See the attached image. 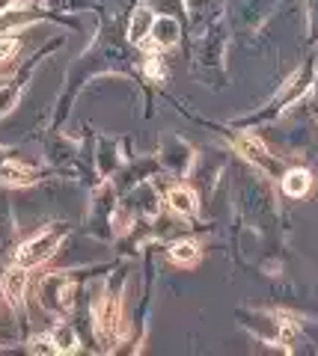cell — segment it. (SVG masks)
<instances>
[{
	"instance_id": "cell-22",
	"label": "cell",
	"mask_w": 318,
	"mask_h": 356,
	"mask_svg": "<svg viewBox=\"0 0 318 356\" xmlns=\"http://www.w3.org/2000/svg\"><path fill=\"white\" fill-rule=\"evenodd\" d=\"M9 158H15V149H6V146H0V163L9 161Z\"/></svg>"
},
{
	"instance_id": "cell-18",
	"label": "cell",
	"mask_w": 318,
	"mask_h": 356,
	"mask_svg": "<svg viewBox=\"0 0 318 356\" xmlns=\"http://www.w3.org/2000/svg\"><path fill=\"white\" fill-rule=\"evenodd\" d=\"M13 232H15V226H13V214H9V208H6L3 199H0V247L13 243Z\"/></svg>"
},
{
	"instance_id": "cell-4",
	"label": "cell",
	"mask_w": 318,
	"mask_h": 356,
	"mask_svg": "<svg viewBox=\"0 0 318 356\" xmlns=\"http://www.w3.org/2000/svg\"><path fill=\"white\" fill-rule=\"evenodd\" d=\"M315 74H318V72H315V60H306L303 69L294 74L286 86H283V92L273 98V102H271L265 110H262L256 119H247V125H250V122H268V119H273L277 113H283L286 107H292L294 102H298V98L310 95V92H312V83H315Z\"/></svg>"
},
{
	"instance_id": "cell-21",
	"label": "cell",
	"mask_w": 318,
	"mask_h": 356,
	"mask_svg": "<svg viewBox=\"0 0 318 356\" xmlns=\"http://www.w3.org/2000/svg\"><path fill=\"white\" fill-rule=\"evenodd\" d=\"M310 21H312V33L318 36V0H310Z\"/></svg>"
},
{
	"instance_id": "cell-8",
	"label": "cell",
	"mask_w": 318,
	"mask_h": 356,
	"mask_svg": "<svg viewBox=\"0 0 318 356\" xmlns=\"http://www.w3.org/2000/svg\"><path fill=\"white\" fill-rule=\"evenodd\" d=\"M36 181H42V172L33 163L15 161V158L0 163V187H15V191H21V187H33Z\"/></svg>"
},
{
	"instance_id": "cell-12",
	"label": "cell",
	"mask_w": 318,
	"mask_h": 356,
	"mask_svg": "<svg viewBox=\"0 0 318 356\" xmlns=\"http://www.w3.org/2000/svg\"><path fill=\"white\" fill-rule=\"evenodd\" d=\"M280 184H283V193H286V196L303 199V196L312 193L315 178H312V172L306 170V166H292V170H286L280 175Z\"/></svg>"
},
{
	"instance_id": "cell-11",
	"label": "cell",
	"mask_w": 318,
	"mask_h": 356,
	"mask_svg": "<svg viewBox=\"0 0 318 356\" xmlns=\"http://www.w3.org/2000/svg\"><path fill=\"white\" fill-rule=\"evenodd\" d=\"M152 44L158 51H167V48H175L182 42V24L175 21V15H158L155 24H152V33H149Z\"/></svg>"
},
{
	"instance_id": "cell-9",
	"label": "cell",
	"mask_w": 318,
	"mask_h": 356,
	"mask_svg": "<svg viewBox=\"0 0 318 356\" xmlns=\"http://www.w3.org/2000/svg\"><path fill=\"white\" fill-rule=\"evenodd\" d=\"M193 161H196V152L182 140H170L164 146V154H161V163L164 170L173 172V175H191L193 170Z\"/></svg>"
},
{
	"instance_id": "cell-19",
	"label": "cell",
	"mask_w": 318,
	"mask_h": 356,
	"mask_svg": "<svg viewBox=\"0 0 318 356\" xmlns=\"http://www.w3.org/2000/svg\"><path fill=\"white\" fill-rule=\"evenodd\" d=\"M152 9H158V15H184V0H149Z\"/></svg>"
},
{
	"instance_id": "cell-10",
	"label": "cell",
	"mask_w": 318,
	"mask_h": 356,
	"mask_svg": "<svg viewBox=\"0 0 318 356\" xmlns=\"http://www.w3.org/2000/svg\"><path fill=\"white\" fill-rule=\"evenodd\" d=\"M164 202H167L173 214H179L184 220L196 217V211H200V199H196V191L191 184H170L164 191Z\"/></svg>"
},
{
	"instance_id": "cell-15",
	"label": "cell",
	"mask_w": 318,
	"mask_h": 356,
	"mask_svg": "<svg viewBox=\"0 0 318 356\" xmlns=\"http://www.w3.org/2000/svg\"><path fill=\"white\" fill-rule=\"evenodd\" d=\"M170 259L175 264H182V267H196L202 259V243L196 238H179L170 247Z\"/></svg>"
},
{
	"instance_id": "cell-2",
	"label": "cell",
	"mask_w": 318,
	"mask_h": 356,
	"mask_svg": "<svg viewBox=\"0 0 318 356\" xmlns=\"http://www.w3.org/2000/svg\"><path fill=\"white\" fill-rule=\"evenodd\" d=\"M65 232H69L65 222H51V226L39 229L36 235L24 238L15 247L13 264L27 267V270H36V267H42L45 261H51L54 255H57V250L63 247V241H65Z\"/></svg>"
},
{
	"instance_id": "cell-17",
	"label": "cell",
	"mask_w": 318,
	"mask_h": 356,
	"mask_svg": "<svg viewBox=\"0 0 318 356\" xmlns=\"http://www.w3.org/2000/svg\"><path fill=\"white\" fill-rule=\"evenodd\" d=\"M21 54V36L15 30H0V69L9 65Z\"/></svg>"
},
{
	"instance_id": "cell-16",
	"label": "cell",
	"mask_w": 318,
	"mask_h": 356,
	"mask_svg": "<svg viewBox=\"0 0 318 356\" xmlns=\"http://www.w3.org/2000/svg\"><path fill=\"white\" fill-rule=\"evenodd\" d=\"M217 13H221V0H184V15L193 24H214Z\"/></svg>"
},
{
	"instance_id": "cell-20",
	"label": "cell",
	"mask_w": 318,
	"mask_h": 356,
	"mask_svg": "<svg viewBox=\"0 0 318 356\" xmlns=\"http://www.w3.org/2000/svg\"><path fill=\"white\" fill-rule=\"evenodd\" d=\"M21 3H27V0H0V15L13 13V9H18Z\"/></svg>"
},
{
	"instance_id": "cell-1",
	"label": "cell",
	"mask_w": 318,
	"mask_h": 356,
	"mask_svg": "<svg viewBox=\"0 0 318 356\" xmlns=\"http://www.w3.org/2000/svg\"><path fill=\"white\" fill-rule=\"evenodd\" d=\"M78 291H81L78 280H74L72 273H63V270L45 273L36 282L39 309H45L48 315H57V318H72L74 306H78Z\"/></svg>"
},
{
	"instance_id": "cell-7",
	"label": "cell",
	"mask_w": 318,
	"mask_h": 356,
	"mask_svg": "<svg viewBox=\"0 0 318 356\" xmlns=\"http://www.w3.org/2000/svg\"><path fill=\"white\" fill-rule=\"evenodd\" d=\"M30 270L27 267H18L13 264L9 270L0 273V291H3V300L6 306L15 312V315H21V312L27 309V297H30Z\"/></svg>"
},
{
	"instance_id": "cell-14",
	"label": "cell",
	"mask_w": 318,
	"mask_h": 356,
	"mask_svg": "<svg viewBox=\"0 0 318 356\" xmlns=\"http://www.w3.org/2000/svg\"><path fill=\"white\" fill-rule=\"evenodd\" d=\"M48 339H51V344H54V350H57V353H72V350L81 348L78 330H74L72 321H65V318H60L57 324L48 330Z\"/></svg>"
},
{
	"instance_id": "cell-3",
	"label": "cell",
	"mask_w": 318,
	"mask_h": 356,
	"mask_svg": "<svg viewBox=\"0 0 318 356\" xmlns=\"http://www.w3.org/2000/svg\"><path fill=\"white\" fill-rule=\"evenodd\" d=\"M119 330H122V303H119L116 291L104 288L93 303V336H98L104 350H113L122 336Z\"/></svg>"
},
{
	"instance_id": "cell-5",
	"label": "cell",
	"mask_w": 318,
	"mask_h": 356,
	"mask_svg": "<svg viewBox=\"0 0 318 356\" xmlns=\"http://www.w3.org/2000/svg\"><path fill=\"white\" fill-rule=\"evenodd\" d=\"M232 146H235V152L241 154V158L250 161L253 166H259V170H265L268 175L280 178L283 172H286V170H283V161L277 158V154H271V149L259 137H253V134H235Z\"/></svg>"
},
{
	"instance_id": "cell-6",
	"label": "cell",
	"mask_w": 318,
	"mask_h": 356,
	"mask_svg": "<svg viewBox=\"0 0 318 356\" xmlns=\"http://www.w3.org/2000/svg\"><path fill=\"white\" fill-rule=\"evenodd\" d=\"M54 44H60V39L57 42H51L48 48H42V54H36L24 69H21L15 77H9V81H0V119H3L6 113H13V110L18 107V102H21V92H24V86H27V81L33 77V69L39 65V60L45 57L48 51H54Z\"/></svg>"
},
{
	"instance_id": "cell-13",
	"label": "cell",
	"mask_w": 318,
	"mask_h": 356,
	"mask_svg": "<svg viewBox=\"0 0 318 356\" xmlns=\"http://www.w3.org/2000/svg\"><path fill=\"white\" fill-rule=\"evenodd\" d=\"M155 18H158L155 9H152L149 3H140L134 13H131V21H128V42L131 44L146 42L149 33H152V24H155Z\"/></svg>"
}]
</instances>
